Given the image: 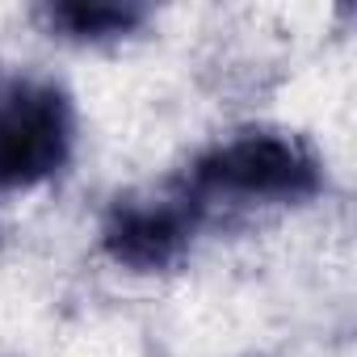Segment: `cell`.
Segmentation results:
<instances>
[{"instance_id":"4","label":"cell","mask_w":357,"mask_h":357,"mask_svg":"<svg viewBox=\"0 0 357 357\" xmlns=\"http://www.w3.org/2000/svg\"><path fill=\"white\" fill-rule=\"evenodd\" d=\"M51 26H59L68 38H118L126 30H135L147 13L139 5H55L51 13Z\"/></svg>"},{"instance_id":"3","label":"cell","mask_w":357,"mask_h":357,"mask_svg":"<svg viewBox=\"0 0 357 357\" xmlns=\"http://www.w3.org/2000/svg\"><path fill=\"white\" fill-rule=\"evenodd\" d=\"M198 223L202 215L181 190L164 198H126L109 211L101 227V244L109 261H118L122 269L155 273V269H172L185 257Z\"/></svg>"},{"instance_id":"1","label":"cell","mask_w":357,"mask_h":357,"mask_svg":"<svg viewBox=\"0 0 357 357\" xmlns=\"http://www.w3.org/2000/svg\"><path fill=\"white\" fill-rule=\"evenodd\" d=\"M319 185H324V164L307 139L282 130H248L198 155L176 190L206 219L211 206L303 202L319 194Z\"/></svg>"},{"instance_id":"2","label":"cell","mask_w":357,"mask_h":357,"mask_svg":"<svg viewBox=\"0 0 357 357\" xmlns=\"http://www.w3.org/2000/svg\"><path fill=\"white\" fill-rule=\"evenodd\" d=\"M76 109L55 80H0V190H34L68 164Z\"/></svg>"}]
</instances>
